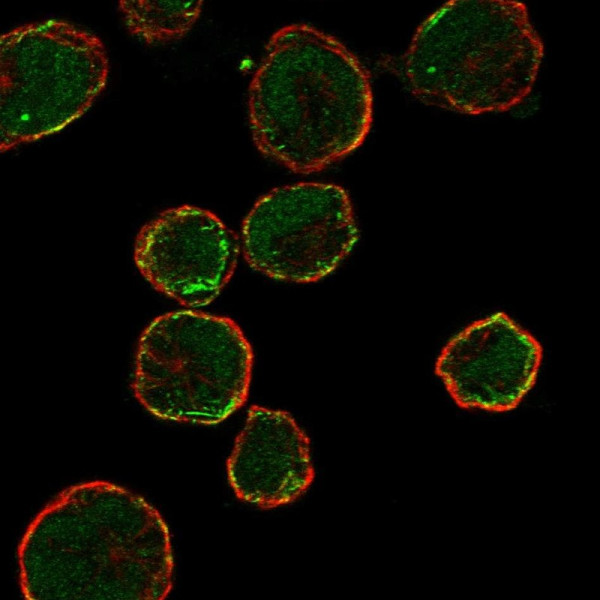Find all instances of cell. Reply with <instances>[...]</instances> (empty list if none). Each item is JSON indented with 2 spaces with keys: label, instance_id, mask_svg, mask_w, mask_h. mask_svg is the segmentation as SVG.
Returning a JSON list of instances; mask_svg holds the SVG:
<instances>
[{
  "label": "cell",
  "instance_id": "cell-1",
  "mask_svg": "<svg viewBox=\"0 0 600 600\" xmlns=\"http://www.w3.org/2000/svg\"><path fill=\"white\" fill-rule=\"evenodd\" d=\"M27 600H163L173 586L168 527L143 497L95 480L61 491L18 546Z\"/></svg>",
  "mask_w": 600,
  "mask_h": 600
},
{
  "label": "cell",
  "instance_id": "cell-2",
  "mask_svg": "<svg viewBox=\"0 0 600 600\" xmlns=\"http://www.w3.org/2000/svg\"><path fill=\"white\" fill-rule=\"evenodd\" d=\"M253 142L292 172H319L365 141L373 121L370 75L338 39L309 24L279 28L248 91Z\"/></svg>",
  "mask_w": 600,
  "mask_h": 600
},
{
  "label": "cell",
  "instance_id": "cell-3",
  "mask_svg": "<svg viewBox=\"0 0 600 600\" xmlns=\"http://www.w3.org/2000/svg\"><path fill=\"white\" fill-rule=\"evenodd\" d=\"M543 56L524 3L451 0L417 28L403 74L426 105L468 115L505 112L530 94Z\"/></svg>",
  "mask_w": 600,
  "mask_h": 600
},
{
  "label": "cell",
  "instance_id": "cell-4",
  "mask_svg": "<svg viewBox=\"0 0 600 600\" xmlns=\"http://www.w3.org/2000/svg\"><path fill=\"white\" fill-rule=\"evenodd\" d=\"M253 360L250 343L232 319L169 312L139 339L132 389L158 418L215 425L246 403Z\"/></svg>",
  "mask_w": 600,
  "mask_h": 600
},
{
  "label": "cell",
  "instance_id": "cell-5",
  "mask_svg": "<svg viewBox=\"0 0 600 600\" xmlns=\"http://www.w3.org/2000/svg\"><path fill=\"white\" fill-rule=\"evenodd\" d=\"M102 40L69 22H33L0 37V151L37 141L82 116L104 89Z\"/></svg>",
  "mask_w": 600,
  "mask_h": 600
},
{
  "label": "cell",
  "instance_id": "cell-6",
  "mask_svg": "<svg viewBox=\"0 0 600 600\" xmlns=\"http://www.w3.org/2000/svg\"><path fill=\"white\" fill-rule=\"evenodd\" d=\"M241 237L251 268L273 279L310 283L345 259L359 230L342 187L304 182L259 198L243 220Z\"/></svg>",
  "mask_w": 600,
  "mask_h": 600
},
{
  "label": "cell",
  "instance_id": "cell-7",
  "mask_svg": "<svg viewBox=\"0 0 600 600\" xmlns=\"http://www.w3.org/2000/svg\"><path fill=\"white\" fill-rule=\"evenodd\" d=\"M239 250L235 233L214 213L182 205L141 228L134 260L156 290L198 308L212 302L230 280Z\"/></svg>",
  "mask_w": 600,
  "mask_h": 600
},
{
  "label": "cell",
  "instance_id": "cell-8",
  "mask_svg": "<svg viewBox=\"0 0 600 600\" xmlns=\"http://www.w3.org/2000/svg\"><path fill=\"white\" fill-rule=\"evenodd\" d=\"M542 358L540 342L505 312H496L447 342L435 374L457 406L503 413L532 389Z\"/></svg>",
  "mask_w": 600,
  "mask_h": 600
},
{
  "label": "cell",
  "instance_id": "cell-9",
  "mask_svg": "<svg viewBox=\"0 0 600 600\" xmlns=\"http://www.w3.org/2000/svg\"><path fill=\"white\" fill-rule=\"evenodd\" d=\"M226 468L235 496L265 510L296 501L315 479L307 434L287 411L259 405L248 409Z\"/></svg>",
  "mask_w": 600,
  "mask_h": 600
},
{
  "label": "cell",
  "instance_id": "cell-10",
  "mask_svg": "<svg viewBox=\"0 0 600 600\" xmlns=\"http://www.w3.org/2000/svg\"><path fill=\"white\" fill-rule=\"evenodd\" d=\"M202 3L201 0H120L118 7L132 35L148 44H159L183 38L198 20Z\"/></svg>",
  "mask_w": 600,
  "mask_h": 600
}]
</instances>
